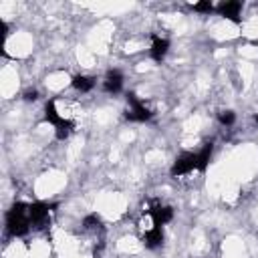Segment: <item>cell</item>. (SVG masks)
<instances>
[{
	"label": "cell",
	"mask_w": 258,
	"mask_h": 258,
	"mask_svg": "<svg viewBox=\"0 0 258 258\" xmlns=\"http://www.w3.org/2000/svg\"><path fill=\"white\" fill-rule=\"evenodd\" d=\"M6 228L12 236H24L31 230V218H29V204H15L6 214Z\"/></svg>",
	"instance_id": "6da1fadb"
},
{
	"label": "cell",
	"mask_w": 258,
	"mask_h": 258,
	"mask_svg": "<svg viewBox=\"0 0 258 258\" xmlns=\"http://www.w3.org/2000/svg\"><path fill=\"white\" fill-rule=\"evenodd\" d=\"M127 103H129V109H127L125 117L129 121H147V119H152L154 113L147 109L145 103H141L138 99V95H135V93H129L127 95Z\"/></svg>",
	"instance_id": "7a4b0ae2"
},
{
	"label": "cell",
	"mask_w": 258,
	"mask_h": 258,
	"mask_svg": "<svg viewBox=\"0 0 258 258\" xmlns=\"http://www.w3.org/2000/svg\"><path fill=\"white\" fill-rule=\"evenodd\" d=\"M192 170H198V154H182L178 159L173 161L172 166V175L178 178V175H184V173H189Z\"/></svg>",
	"instance_id": "3957f363"
},
{
	"label": "cell",
	"mask_w": 258,
	"mask_h": 258,
	"mask_svg": "<svg viewBox=\"0 0 258 258\" xmlns=\"http://www.w3.org/2000/svg\"><path fill=\"white\" fill-rule=\"evenodd\" d=\"M147 214L152 216L154 226H159V228L173 218V210L170 206H161V204H157V202H154V206L147 210Z\"/></svg>",
	"instance_id": "277c9868"
},
{
	"label": "cell",
	"mask_w": 258,
	"mask_h": 258,
	"mask_svg": "<svg viewBox=\"0 0 258 258\" xmlns=\"http://www.w3.org/2000/svg\"><path fill=\"white\" fill-rule=\"evenodd\" d=\"M29 218H31V224H45L49 220V206L45 202H34L29 206Z\"/></svg>",
	"instance_id": "5b68a950"
},
{
	"label": "cell",
	"mask_w": 258,
	"mask_h": 258,
	"mask_svg": "<svg viewBox=\"0 0 258 258\" xmlns=\"http://www.w3.org/2000/svg\"><path fill=\"white\" fill-rule=\"evenodd\" d=\"M216 10L220 12V15L232 22H240V10H242V4L238 0H230V2H222L216 6Z\"/></svg>",
	"instance_id": "8992f818"
},
{
	"label": "cell",
	"mask_w": 258,
	"mask_h": 258,
	"mask_svg": "<svg viewBox=\"0 0 258 258\" xmlns=\"http://www.w3.org/2000/svg\"><path fill=\"white\" fill-rule=\"evenodd\" d=\"M103 87H105V91H107V93H119V91H121V87H123V75H121V71L113 69V71L107 73Z\"/></svg>",
	"instance_id": "52a82bcc"
},
{
	"label": "cell",
	"mask_w": 258,
	"mask_h": 258,
	"mask_svg": "<svg viewBox=\"0 0 258 258\" xmlns=\"http://www.w3.org/2000/svg\"><path fill=\"white\" fill-rule=\"evenodd\" d=\"M161 242H164V232H161L159 226H154L152 230H147L143 234V244L147 248H157L161 246Z\"/></svg>",
	"instance_id": "ba28073f"
},
{
	"label": "cell",
	"mask_w": 258,
	"mask_h": 258,
	"mask_svg": "<svg viewBox=\"0 0 258 258\" xmlns=\"http://www.w3.org/2000/svg\"><path fill=\"white\" fill-rule=\"evenodd\" d=\"M168 49H170V40H166V38H157V36H154V45H152V59L154 61H161L166 55H168Z\"/></svg>",
	"instance_id": "9c48e42d"
},
{
	"label": "cell",
	"mask_w": 258,
	"mask_h": 258,
	"mask_svg": "<svg viewBox=\"0 0 258 258\" xmlns=\"http://www.w3.org/2000/svg\"><path fill=\"white\" fill-rule=\"evenodd\" d=\"M212 152H214V145L212 143H204L202 152L198 154V170L204 172L210 164V157H212Z\"/></svg>",
	"instance_id": "30bf717a"
},
{
	"label": "cell",
	"mask_w": 258,
	"mask_h": 258,
	"mask_svg": "<svg viewBox=\"0 0 258 258\" xmlns=\"http://www.w3.org/2000/svg\"><path fill=\"white\" fill-rule=\"evenodd\" d=\"M73 87L77 91H81V93H87V91H91L95 87V79L85 77V75H77V77H73Z\"/></svg>",
	"instance_id": "8fae6325"
},
{
	"label": "cell",
	"mask_w": 258,
	"mask_h": 258,
	"mask_svg": "<svg viewBox=\"0 0 258 258\" xmlns=\"http://www.w3.org/2000/svg\"><path fill=\"white\" fill-rule=\"evenodd\" d=\"M73 129H75V123H73V121H69V119H63L61 121V123L55 127V135H57V139H67V138H69V135L73 133Z\"/></svg>",
	"instance_id": "7c38bea8"
},
{
	"label": "cell",
	"mask_w": 258,
	"mask_h": 258,
	"mask_svg": "<svg viewBox=\"0 0 258 258\" xmlns=\"http://www.w3.org/2000/svg\"><path fill=\"white\" fill-rule=\"evenodd\" d=\"M45 119L49 121V123H52V125H59L61 121H63V117L59 115V111H57V107H55V101H49L47 105H45Z\"/></svg>",
	"instance_id": "4fadbf2b"
},
{
	"label": "cell",
	"mask_w": 258,
	"mask_h": 258,
	"mask_svg": "<svg viewBox=\"0 0 258 258\" xmlns=\"http://www.w3.org/2000/svg\"><path fill=\"white\" fill-rule=\"evenodd\" d=\"M83 226L85 228H99L101 226V218H99L97 214H89L87 218L83 220Z\"/></svg>",
	"instance_id": "5bb4252c"
},
{
	"label": "cell",
	"mask_w": 258,
	"mask_h": 258,
	"mask_svg": "<svg viewBox=\"0 0 258 258\" xmlns=\"http://www.w3.org/2000/svg\"><path fill=\"white\" fill-rule=\"evenodd\" d=\"M218 121L222 125H232L234 121H236V115L232 113V111H222L220 115H218Z\"/></svg>",
	"instance_id": "9a60e30c"
},
{
	"label": "cell",
	"mask_w": 258,
	"mask_h": 258,
	"mask_svg": "<svg viewBox=\"0 0 258 258\" xmlns=\"http://www.w3.org/2000/svg\"><path fill=\"white\" fill-rule=\"evenodd\" d=\"M194 10H198V12H212V10H214V4L210 2V0H206V2L194 4Z\"/></svg>",
	"instance_id": "2e32d148"
},
{
	"label": "cell",
	"mask_w": 258,
	"mask_h": 258,
	"mask_svg": "<svg viewBox=\"0 0 258 258\" xmlns=\"http://www.w3.org/2000/svg\"><path fill=\"white\" fill-rule=\"evenodd\" d=\"M36 97H38L36 91H26V93H24V99H26V101H34Z\"/></svg>",
	"instance_id": "e0dca14e"
},
{
	"label": "cell",
	"mask_w": 258,
	"mask_h": 258,
	"mask_svg": "<svg viewBox=\"0 0 258 258\" xmlns=\"http://www.w3.org/2000/svg\"><path fill=\"white\" fill-rule=\"evenodd\" d=\"M256 45H258V40H256Z\"/></svg>",
	"instance_id": "ac0fdd59"
},
{
	"label": "cell",
	"mask_w": 258,
	"mask_h": 258,
	"mask_svg": "<svg viewBox=\"0 0 258 258\" xmlns=\"http://www.w3.org/2000/svg\"><path fill=\"white\" fill-rule=\"evenodd\" d=\"M256 121H258V117H256Z\"/></svg>",
	"instance_id": "d6986e66"
}]
</instances>
